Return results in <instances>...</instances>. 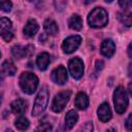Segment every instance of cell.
<instances>
[{
	"instance_id": "30bf717a",
	"label": "cell",
	"mask_w": 132,
	"mask_h": 132,
	"mask_svg": "<svg viewBox=\"0 0 132 132\" xmlns=\"http://www.w3.org/2000/svg\"><path fill=\"white\" fill-rule=\"evenodd\" d=\"M100 52L103 56L110 58L114 52H116V44L111 39H105L103 40V42L101 43V47H100Z\"/></svg>"
},
{
	"instance_id": "5bb4252c",
	"label": "cell",
	"mask_w": 132,
	"mask_h": 132,
	"mask_svg": "<svg viewBox=\"0 0 132 132\" xmlns=\"http://www.w3.org/2000/svg\"><path fill=\"white\" fill-rule=\"evenodd\" d=\"M15 71H16V68H15L14 64H13L11 61L6 60V61L2 64L0 74H1V76H5V75L12 76V75H14Z\"/></svg>"
},
{
	"instance_id": "7a4b0ae2",
	"label": "cell",
	"mask_w": 132,
	"mask_h": 132,
	"mask_svg": "<svg viewBox=\"0 0 132 132\" xmlns=\"http://www.w3.org/2000/svg\"><path fill=\"white\" fill-rule=\"evenodd\" d=\"M20 86L26 94H33L38 87V77L31 72H23L20 76Z\"/></svg>"
},
{
	"instance_id": "9c48e42d",
	"label": "cell",
	"mask_w": 132,
	"mask_h": 132,
	"mask_svg": "<svg viewBox=\"0 0 132 132\" xmlns=\"http://www.w3.org/2000/svg\"><path fill=\"white\" fill-rule=\"evenodd\" d=\"M51 77H52V80H53L55 84L64 85V84L67 81V78H68L66 68L63 67V66H58L57 68H55V69L52 71Z\"/></svg>"
},
{
	"instance_id": "5b68a950",
	"label": "cell",
	"mask_w": 132,
	"mask_h": 132,
	"mask_svg": "<svg viewBox=\"0 0 132 132\" xmlns=\"http://www.w3.org/2000/svg\"><path fill=\"white\" fill-rule=\"evenodd\" d=\"M70 96H71V91L67 90V91H62L60 93H58L54 100H53V103H52V109L53 111L55 112H61L65 105L67 104V102L69 101L70 99Z\"/></svg>"
},
{
	"instance_id": "8fae6325",
	"label": "cell",
	"mask_w": 132,
	"mask_h": 132,
	"mask_svg": "<svg viewBox=\"0 0 132 132\" xmlns=\"http://www.w3.org/2000/svg\"><path fill=\"white\" fill-rule=\"evenodd\" d=\"M97 114H98V119L101 122H107V121H109L111 119V110L109 108L108 103H106V102L102 103L98 107Z\"/></svg>"
},
{
	"instance_id": "d6986e66",
	"label": "cell",
	"mask_w": 132,
	"mask_h": 132,
	"mask_svg": "<svg viewBox=\"0 0 132 132\" xmlns=\"http://www.w3.org/2000/svg\"><path fill=\"white\" fill-rule=\"evenodd\" d=\"M68 25H69V27L71 29L78 31V30H80L82 28V20H81V18L78 14H73L69 19Z\"/></svg>"
},
{
	"instance_id": "ba28073f",
	"label": "cell",
	"mask_w": 132,
	"mask_h": 132,
	"mask_svg": "<svg viewBox=\"0 0 132 132\" xmlns=\"http://www.w3.org/2000/svg\"><path fill=\"white\" fill-rule=\"evenodd\" d=\"M12 24L8 18H1L0 19V35L5 41H10L13 37V33L11 31Z\"/></svg>"
},
{
	"instance_id": "7c38bea8",
	"label": "cell",
	"mask_w": 132,
	"mask_h": 132,
	"mask_svg": "<svg viewBox=\"0 0 132 132\" xmlns=\"http://www.w3.org/2000/svg\"><path fill=\"white\" fill-rule=\"evenodd\" d=\"M38 29H39L38 23L34 19H31V20H29L26 23L23 32H24V35L25 36H27V37H33L37 33Z\"/></svg>"
},
{
	"instance_id": "6da1fadb",
	"label": "cell",
	"mask_w": 132,
	"mask_h": 132,
	"mask_svg": "<svg viewBox=\"0 0 132 132\" xmlns=\"http://www.w3.org/2000/svg\"><path fill=\"white\" fill-rule=\"evenodd\" d=\"M108 22L107 11L102 7H95L88 15V23L92 28H102Z\"/></svg>"
},
{
	"instance_id": "d4e9b609",
	"label": "cell",
	"mask_w": 132,
	"mask_h": 132,
	"mask_svg": "<svg viewBox=\"0 0 132 132\" xmlns=\"http://www.w3.org/2000/svg\"><path fill=\"white\" fill-rule=\"evenodd\" d=\"M120 6L125 10V11H130V7L132 5V2L130 0H125V1H120L119 2Z\"/></svg>"
},
{
	"instance_id": "8992f818",
	"label": "cell",
	"mask_w": 132,
	"mask_h": 132,
	"mask_svg": "<svg viewBox=\"0 0 132 132\" xmlns=\"http://www.w3.org/2000/svg\"><path fill=\"white\" fill-rule=\"evenodd\" d=\"M69 72L73 78L79 79L84 74V63L79 58H73L68 63Z\"/></svg>"
},
{
	"instance_id": "ac0fdd59",
	"label": "cell",
	"mask_w": 132,
	"mask_h": 132,
	"mask_svg": "<svg viewBox=\"0 0 132 132\" xmlns=\"http://www.w3.org/2000/svg\"><path fill=\"white\" fill-rule=\"evenodd\" d=\"M78 120V116L76 113V111H74L73 109L69 110L67 113H66V117H65V124H66V127L68 129H72L74 127V125L76 124Z\"/></svg>"
},
{
	"instance_id": "603a6c76",
	"label": "cell",
	"mask_w": 132,
	"mask_h": 132,
	"mask_svg": "<svg viewBox=\"0 0 132 132\" xmlns=\"http://www.w3.org/2000/svg\"><path fill=\"white\" fill-rule=\"evenodd\" d=\"M35 132H52V125L46 122H42L38 125Z\"/></svg>"
},
{
	"instance_id": "4316f807",
	"label": "cell",
	"mask_w": 132,
	"mask_h": 132,
	"mask_svg": "<svg viewBox=\"0 0 132 132\" xmlns=\"http://www.w3.org/2000/svg\"><path fill=\"white\" fill-rule=\"evenodd\" d=\"M103 66H104V63H103V61H101V60H98V61L96 62V67H95V69H96V72H98V71L102 70Z\"/></svg>"
},
{
	"instance_id": "277c9868",
	"label": "cell",
	"mask_w": 132,
	"mask_h": 132,
	"mask_svg": "<svg viewBox=\"0 0 132 132\" xmlns=\"http://www.w3.org/2000/svg\"><path fill=\"white\" fill-rule=\"evenodd\" d=\"M48 91L45 87L41 88L38 95L36 96V99H35V102H34V105H33V109H32V116L33 117H38L39 114H41L46 105H47V102H48Z\"/></svg>"
},
{
	"instance_id": "484cf974",
	"label": "cell",
	"mask_w": 132,
	"mask_h": 132,
	"mask_svg": "<svg viewBox=\"0 0 132 132\" xmlns=\"http://www.w3.org/2000/svg\"><path fill=\"white\" fill-rule=\"evenodd\" d=\"M80 132H93V123L92 122L86 123V125L82 127Z\"/></svg>"
},
{
	"instance_id": "ffe728a7",
	"label": "cell",
	"mask_w": 132,
	"mask_h": 132,
	"mask_svg": "<svg viewBox=\"0 0 132 132\" xmlns=\"http://www.w3.org/2000/svg\"><path fill=\"white\" fill-rule=\"evenodd\" d=\"M118 18L122 24H124L126 27H130L132 25V16L130 11H125L124 12H119Z\"/></svg>"
},
{
	"instance_id": "2e32d148",
	"label": "cell",
	"mask_w": 132,
	"mask_h": 132,
	"mask_svg": "<svg viewBox=\"0 0 132 132\" xmlns=\"http://www.w3.org/2000/svg\"><path fill=\"white\" fill-rule=\"evenodd\" d=\"M89 97L82 92H79L75 97V106L78 109H86L89 106Z\"/></svg>"
},
{
	"instance_id": "52a82bcc",
	"label": "cell",
	"mask_w": 132,
	"mask_h": 132,
	"mask_svg": "<svg viewBox=\"0 0 132 132\" xmlns=\"http://www.w3.org/2000/svg\"><path fill=\"white\" fill-rule=\"evenodd\" d=\"M80 41H81V37L78 36V35H73V36L67 37L63 41V43H62V50H63V52L66 53V54L73 53L79 46Z\"/></svg>"
},
{
	"instance_id": "e0dca14e",
	"label": "cell",
	"mask_w": 132,
	"mask_h": 132,
	"mask_svg": "<svg viewBox=\"0 0 132 132\" xmlns=\"http://www.w3.org/2000/svg\"><path fill=\"white\" fill-rule=\"evenodd\" d=\"M43 27H44V30L46 31V33L50 35H57V33L59 32V28H58L57 23L52 19L45 20Z\"/></svg>"
},
{
	"instance_id": "d6a6232c",
	"label": "cell",
	"mask_w": 132,
	"mask_h": 132,
	"mask_svg": "<svg viewBox=\"0 0 132 132\" xmlns=\"http://www.w3.org/2000/svg\"><path fill=\"white\" fill-rule=\"evenodd\" d=\"M57 132H62V131H57Z\"/></svg>"
},
{
	"instance_id": "f1b7e54d",
	"label": "cell",
	"mask_w": 132,
	"mask_h": 132,
	"mask_svg": "<svg viewBox=\"0 0 132 132\" xmlns=\"http://www.w3.org/2000/svg\"><path fill=\"white\" fill-rule=\"evenodd\" d=\"M128 55H129L130 58L132 57V54H131V44H129V46H128Z\"/></svg>"
},
{
	"instance_id": "1f68e13d",
	"label": "cell",
	"mask_w": 132,
	"mask_h": 132,
	"mask_svg": "<svg viewBox=\"0 0 132 132\" xmlns=\"http://www.w3.org/2000/svg\"><path fill=\"white\" fill-rule=\"evenodd\" d=\"M1 99H2V96H1V94H0V104H1Z\"/></svg>"
},
{
	"instance_id": "3957f363",
	"label": "cell",
	"mask_w": 132,
	"mask_h": 132,
	"mask_svg": "<svg viewBox=\"0 0 132 132\" xmlns=\"http://www.w3.org/2000/svg\"><path fill=\"white\" fill-rule=\"evenodd\" d=\"M113 103H114V109L118 113H124L125 110L128 107V96L126 93V90L124 89V87L119 86L114 93H113Z\"/></svg>"
},
{
	"instance_id": "cb8c5ba5",
	"label": "cell",
	"mask_w": 132,
	"mask_h": 132,
	"mask_svg": "<svg viewBox=\"0 0 132 132\" xmlns=\"http://www.w3.org/2000/svg\"><path fill=\"white\" fill-rule=\"evenodd\" d=\"M12 7V3L10 1H0V10H3V11H10Z\"/></svg>"
},
{
	"instance_id": "44dd1931",
	"label": "cell",
	"mask_w": 132,
	"mask_h": 132,
	"mask_svg": "<svg viewBox=\"0 0 132 132\" xmlns=\"http://www.w3.org/2000/svg\"><path fill=\"white\" fill-rule=\"evenodd\" d=\"M29 121L25 118V117H23V116H20L16 120H15V122H14V125H15V127H16V129H19L20 131H25V130H27L28 128H29Z\"/></svg>"
},
{
	"instance_id": "7402d4cb",
	"label": "cell",
	"mask_w": 132,
	"mask_h": 132,
	"mask_svg": "<svg viewBox=\"0 0 132 132\" xmlns=\"http://www.w3.org/2000/svg\"><path fill=\"white\" fill-rule=\"evenodd\" d=\"M11 53H12V56L16 59H22V58L26 57L25 46H22V45H19V44L11 47Z\"/></svg>"
},
{
	"instance_id": "4fadbf2b",
	"label": "cell",
	"mask_w": 132,
	"mask_h": 132,
	"mask_svg": "<svg viewBox=\"0 0 132 132\" xmlns=\"http://www.w3.org/2000/svg\"><path fill=\"white\" fill-rule=\"evenodd\" d=\"M27 106H28V103H27L24 99H22V98L12 101L11 104H10L11 111H12L14 114H23V113L26 111Z\"/></svg>"
},
{
	"instance_id": "83f0119b",
	"label": "cell",
	"mask_w": 132,
	"mask_h": 132,
	"mask_svg": "<svg viewBox=\"0 0 132 132\" xmlns=\"http://www.w3.org/2000/svg\"><path fill=\"white\" fill-rule=\"evenodd\" d=\"M131 120H132V114H129L128 119L126 120V128L128 131L131 130Z\"/></svg>"
},
{
	"instance_id": "836d02e7",
	"label": "cell",
	"mask_w": 132,
	"mask_h": 132,
	"mask_svg": "<svg viewBox=\"0 0 132 132\" xmlns=\"http://www.w3.org/2000/svg\"><path fill=\"white\" fill-rule=\"evenodd\" d=\"M0 84H1V79H0Z\"/></svg>"
},
{
	"instance_id": "4dcf8cb0",
	"label": "cell",
	"mask_w": 132,
	"mask_h": 132,
	"mask_svg": "<svg viewBox=\"0 0 132 132\" xmlns=\"http://www.w3.org/2000/svg\"><path fill=\"white\" fill-rule=\"evenodd\" d=\"M5 132H13V131H12L11 129H6V130H5Z\"/></svg>"
},
{
	"instance_id": "f546056e",
	"label": "cell",
	"mask_w": 132,
	"mask_h": 132,
	"mask_svg": "<svg viewBox=\"0 0 132 132\" xmlns=\"http://www.w3.org/2000/svg\"><path fill=\"white\" fill-rule=\"evenodd\" d=\"M106 132H116V130H114L113 128H109V129H108Z\"/></svg>"
},
{
	"instance_id": "9a60e30c",
	"label": "cell",
	"mask_w": 132,
	"mask_h": 132,
	"mask_svg": "<svg viewBox=\"0 0 132 132\" xmlns=\"http://www.w3.org/2000/svg\"><path fill=\"white\" fill-rule=\"evenodd\" d=\"M36 64L38 66L39 70H41V71L45 70L50 64V55L45 52L39 54L37 56V59H36Z\"/></svg>"
}]
</instances>
